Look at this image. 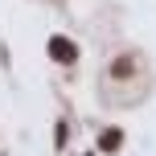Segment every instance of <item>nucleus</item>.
<instances>
[{
  "label": "nucleus",
  "instance_id": "1",
  "mask_svg": "<svg viewBox=\"0 0 156 156\" xmlns=\"http://www.w3.org/2000/svg\"><path fill=\"white\" fill-rule=\"evenodd\" d=\"M54 58H66V62H70V58H74V45L62 41V37H54Z\"/></svg>",
  "mask_w": 156,
  "mask_h": 156
}]
</instances>
